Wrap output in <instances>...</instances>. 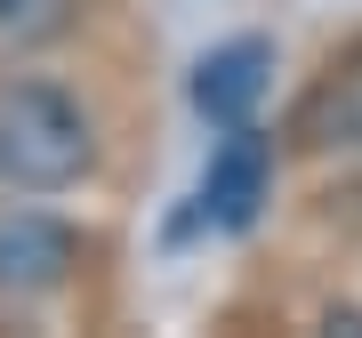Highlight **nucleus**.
I'll use <instances>...</instances> for the list:
<instances>
[{"instance_id":"nucleus-1","label":"nucleus","mask_w":362,"mask_h":338,"mask_svg":"<svg viewBox=\"0 0 362 338\" xmlns=\"http://www.w3.org/2000/svg\"><path fill=\"white\" fill-rule=\"evenodd\" d=\"M97 129L73 89L57 81H8L0 89V185L16 194H65L89 177Z\"/></svg>"},{"instance_id":"nucleus-2","label":"nucleus","mask_w":362,"mask_h":338,"mask_svg":"<svg viewBox=\"0 0 362 338\" xmlns=\"http://www.w3.org/2000/svg\"><path fill=\"white\" fill-rule=\"evenodd\" d=\"M81 266V234L49 209H8L0 218V298L33 306V298H57Z\"/></svg>"},{"instance_id":"nucleus-3","label":"nucleus","mask_w":362,"mask_h":338,"mask_svg":"<svg viewBox=\"0 0 362 338\" xmlns=\"http://www.w3.org/2000/svg\"><path fill=\"white\" fill-rule=\"evenodd\" d=\"M266 81H274V40L242 33V40H226V49H209L194 65V113L209 129H242V121L258 113Z\"/></svg>"},{"instance_id":"nucleus-4","label":"nucleus","mask_w":362,"mask_h":338,"mask_svg":"<svg viewBox=\"0 0 362 338\" xmlns=\"http://www.w3.org/2000/svg\"><path fill=\"white\" fill-rule=\"evenodd\" d=\"M266 185H274V153H266V137L242 121V129H226V145L209 153V177H202V218L233 234V226H250V218H258Z\"/></svg>"},{"instance_id":"nucleus-5","label":"nucleus","mask_w":362,"mask_h":338,"mask_svg":"<svg viewBox=\"0 0 362 338\" xmlns=\"http://www.w3.org/2000/svg\"><path fill=\"white\" fill-rule=\"evenodd\" d=\"M16 8H25V0H0V25H8V16H16Z\"/></svg>"}]
</instances>
